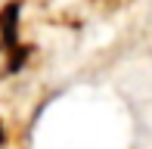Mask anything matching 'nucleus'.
<instances>
[{"mask_svg": "<svg viewBox=\"0 0 152 149\" xmlns=\"http://www.w3.org/2000/svg\"><path fill=\"white\" fill-rule=\"evenodd\" d=\"M16 16H19L16 6L0 9V78L12 74L22 65V59H25V47L19 44V37H16V31H19Z\"/></svg>", "mask_w": 152, "mask_h": 149, "instance_id": "1", "label": "nucleus"}, {"mask_svg": "<svg viewBox=\"0 0 152 149\" xmlns=\"http://www.w3.org/2000/svg\"><path fill=\"white\" fill-rule=\"evenodd\" d=\"M0 149H3V134H0Z\"/></svg>", "mask_w": 152, "mask_h": 149, "instance_id": "2", "label": "nucleus"}]
</instances>
